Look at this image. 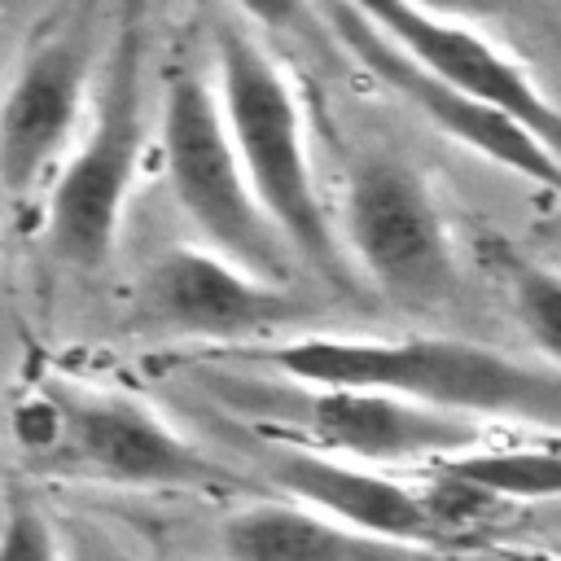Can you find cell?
Instances as JSON below:
<instances>
[{
  "instance_id": "1",
  "label": "cell",
  "mask_w": 561,
  "mask_h": 561,
  "mask_svg": "<svg viewBox=\"0 0 561 561\" xmlns=\"http://www.w3.org/2000/svg\"><path fill=\"white\" fill-rule=\"evenodd\" d=\"M276 377L311 386H373L469 421H513L561 434V368L526 364L460 337H337L307 333L245 351Z\"/></svg>"
},
{
  "instance_id": "2",
  "label": "cell",
  "mask_w": 561,
  "mask_h": 561,
  "mask_svg": "<svg viewBox=\"0 0 561 561\" xmlns=\"http://www.w3.org/2000/svg\"><path fill=\"white\" fill-rule=\"evenodd\" d=\"M13 438L39 478L131 491H210L241 482L228 465L184 438L149 399L83 381L44 377L13 408Z\"/></svg>"
},
{
  "instance_id": "3",
  "label": "cell",
  "mask_w": 561,
  "mask_h": 561,
  "mask_svg": "<svg viewBox=\"0 0 561 561\" xmlns=\"http://www.w3.org/2000/svg\"><path fill=\"white\" fill-rule=\"evenodd\" d=\"M210 48H215V96L263 215L272 219V228L280 232V241L298 263H307L311 272L337 285H351L342 241L333 232V219L324 210L307 158L302 110L285 70L254 39V31L228 13L210 18Z\"/></svg>"
},
{
  "instance_id": "4",
  "label": "cell",
  "mask_w": 561,
  "mask_h": 561,
  "mask_svg": "<svg viewBox=\"0 0 561 561\" xmlns=\"http://www.w3.org/2000/svg\"><path fill=\"white\" fill-rule=\"evenodd\" d=\"M149 0H118L83 127L44 202V245L70 272H101L114 254L123 206L145 149Z\"/></svg>"
},
{
  "instance_id": "5",
  "label": "cell",
  "mask_w": 561,
  "mask_h": 561,
  "mask_svg": "<svg viewBox=\"0 0 561 561\" xmlns=\"http://www.w3.org/2000/svg\"><path fill=\"white\" fill-rule=\"evenodd\" d=\"M210 394L259 425L272 438H289L329 456H346L359 465H416L447 460L478 443H486V425L425 408L416 399L373 390V386H311L289 377H241V373H206Z\"/></svg>"
},
{
  "instance_id": "6",
  "label": "cell",
  "mask_w": 561,
  "mask_h": 561,
  "mask_svg": "<svg viewBox=\"0 0 561 561\" xmlns=\"http://www.w3.org/2000/svg\"><path fill=\"white\" fill-rule=\"evenodd\" d=\"M162 167L175 206L215 254L289 285L294 254L263 215L232 149L215 83L197 66H171L162 83Z\"/></svg>"
},
{
  "instance_id": "7",
  "label": "cell",
  "mask_w": 561,
  "mask_h": 561,
  "mask_svg": "<svg viewBox=\"0 0 561 561\" xmlns=\"http://www.w3.org/2000/svg\"><path fill=\"white\" fill-rule=\"evenodd\" d=\"M342 254L394 307L430 311L460 289L443 202L421 167L390 149L364 153L342 188Z\"/></svg>"
},
{
  "instance_id": "8",
  "label": "cell",
  "mask_w": 561,
  "mask_h": 561,
  "mask_svg": "<svg viewBox=\"0 0 561 561\" xmlns=\"http://www.w3.org/2000/svg\"><path fill=\"white\" fill-rule=\"evenodd\" d=\"M101 57V0H57L26 35L0 92V188L26 202L70 153Z\"/></svg>"
},
{
  "instance_id": "9",
  "label": "cell",
  "mask_w": 561,
  "mask_h": 561,
  "mask_svg": "<svg viewBox=\"0 0 561 561\" xmlns=\"http://www.w3.org/2000/svg\"><path fill=\"white\" fill-rule=\"evenodd\" d=\"M307 316V302L210 245H171L140 276L123 311V329L158 342L250 346Z\"/></svg>"
},
{
  "instance_id": "10",
  "label": "cell",
  "mask_w": 561,
  "mask_h": 561,
  "mask_svg": "<svg viewBox=\"0 0 561 561\" xmlns=\"http://www.w3.org/2000/svg\"><path fill=\"white\" fill-rule=\"evenodd\" d=\"M324 26L351 48V57L377 75L390 92H399L408 105H416L438 131H447L456 145L473 149L478 158L504 167L508 175H522L535 188H548L561 197V162L530 136L522 131L513 118L478 105L473 96H465L460 88L434 79L421 61H412L377 22H368L351 0H329L324 9Z\"/></svg>"
},
{
  "instance_id": "11",
  "label": "cell",
  "mask_w": 561,
  "mask_h": 561,
  "mask_svg": "<svg viewBox=\"0 0 561 561\" xmlns=\"http://www.w3.org/2000/svg\"><path fill=\"white\" fill-rule=\"evenodd\" d=\"M368 22H377L412 61H421L434 79L460 88L478 105L513 118L561 162V105L530 79V70L491 44L469 22L434 18L408 0H351Z\"/></svg>"
},
{
  "instance_id": "12",
  "label": "cell",
  "mask_w": 561,
  "mask_h": 561,
  "mask_svg": "<svg viewBox=\"0 0 561 561\" xmlns=\"http://www.w3.org/2000/svg\"><path fill=\"white\" fill-rule=\"evenodd\" d=\"M250 456L259 460L263 478L285 491L294 504H307L333 522L386 535V539H408V543H438L447 539L425 486H408L403 478L377 469V465H359L346 456H329L289 438H272L259 434L250 438Z\"/></svg>"
},
{
  "instance_id": "13",
  "label": "cell",
  "mask_w": 561,
  "mask_h": 561,
  "mask_svg": "<svg viewBox=\"0 0 561 561\" xmlns=\"http://www.w3.org/2000/svg\"><path fill=\"white\" fill-rule=\"evenodd\" d=\"M219 552L228 561H447L430 543L386 539L294 500H254L228 513Z\"/></svg>"
},
{
  "instance_id": "14",
  "label": "cell",
  "mask_w": 561,
  "mask_h": 561,
  "mask_svg": "<svg viewBox=\"0 0 561 561\" xmlns=\"http://www.w3.org/2000/svg\"><path fill=\"white\" fill-rule=\"evenodd\" d=\"M443 473L469 482L491 504L500 500H561V434L522 443H478L460 456L438 460Z\"/></svg>"
},
{
  "instance_id": "15",
  "label": "cell",
  "mask_w": 561,
  "mask_h": 561,
  "mask_svg": "<svg viewBox=\"0 0 561 561\" xmlns=\"http://www.w3.org/2000/svg\"><path fill=\"white\" fill-rule=\"evenodd\" d=\"M486 254L522 333L543 351L552 368H561V272L508 250V241H491Z\"/></svg>"
},
{
  "instance_id": "16",
  "label": "cell",
  "mask_w": 561,
  "mask_h": 561,
  "mask_svg": "<svg viewBox=\"0 0 561 561\" xmlns=\"http://www.w3.org/2000/svg\"><path fill=\"white\" fill-rule=\"evenodd\" d=\"M0 561H61L57 530L31 491H9L0 513Z\"/></svg>"
},
{
  "instance_id": "17",
  "label": "cell",
  "mask_w": 561,
  "mask_h": 561,
  "mask_svg": "<svg viewBox=\"0 0 561 561\" xmlns=\"http://www.w3.org/2000/svg\"><path fill=\"white\" fill-rule=\"evenodd\" d=\"M232 9L245 22L276 31V35H302L311 44H320V35H324V18L316 13L311 0H232Z\"/></svg>"
},
{
  "instance_id": "18",
  "label": "cell",
  "mask_w": 561,
  "mask_h": 561,
  "mask_svg": "<svg viewBox=\"0 0 561 561\" xmlns=\"http://www.w3.org/2000/svg\"><path fill=\"white\" fill-rule=\"evenodd\" d=\"M434 18H451V22H469V18H482V13H495L504 0H408Z\"/></svg>"
},
{
  "instance_id": "19",
  "label": "cell",
  "mask_w": 561,
  "mask_h": 561,
  "mask_svg": "<svg viewBox=\"0 0 561 561\" xmlns=\"http://www.w3.org/2000/svg\"><path fill=\"white\" fill-rule=\"evenodd\" d=\"M75 561H88V557H75Z\"/></svg>"
}]
</instances>
